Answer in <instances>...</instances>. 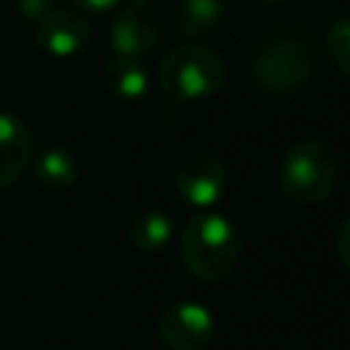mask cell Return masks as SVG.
<instances>
[{
    "label": "cell",
    "instance_id": "11",
    "mask_svg": "<svg viewBox=\"0 0 350 350\" xmlns=\"http://www.w3.org/2000/svg\"><path fill=\"white\" fill-rule=\"evenodd\" d=\"M224 0H175L172 25L183 38H202L224 19Z\"/></svg>",
    "mask_w": 350,
    "mask_h": 350
},
{
    "label": "cell",
    "instance_id": "10",
    "mask_svg": "<svg viewBox=\"0 0 350 350\" xmlns=\"http://www.w3.org/2000/svg\"><path fill=\"white\" fill-rule=\"evenodd\" d=\"M101 82L118 101H142L150 90L145 66L137 57H123V55L107 60L101 71Z\"/></svg>",
    "mask_w": 350,
    "mask_h": 350
},
{
    "label": "cell",
    "instance_id": "17",
    "mask_svg": "<svg viewBox=\"0 0 350 350\" xmlns=\"http://www.w3.org/2000/svg\"><path fill=\"white\" fill-rule=\"evenodd\" d=\"M347 227H350V221L345 219L342 221V227H339V257H342V265H347Z\"/></svg>",
    "mask_w": 350,
    "mask_h": 350
},
{
    "label": "cell",
    "instance_id": "3",
    "mask_svg": "<svg viewBox=\"0 0 350 350\" xmlns=\"http://www.w3.org/2000/svg\"><path fill=\"white\" fill-rule=\"evenodd\" d=\"M227 85L224 57L205 44L172 46L159 63V88L172 101H205Z\"/></svg>",
    "mask_w": 350,
    "mask_h": 350
},
{
    "label": "cell",
    "instance_id": "5",
    "mask_svg": "<svg viewBox=\"0 0 350 350\" xmlns=\"http://www.w3.org/2000/svg\"><path fill=\"white\" fill-rule=\"evenodd\" d=\"M156 334L167 350H205L216 336V317L205 304L178 301L159 314Z\"/></svg>",
    "mask_w": 350,
    "mask_h": 350
},
{
    "label": "cell",
    "instance_id": "9",
    "mask_svg": "<svg viewBox=\"0 0 350 350\" xmlns=\"http://www.w3.org/2000/svg\"><path fill=\"white\" fill-rule=\"evenodd\" d=\"M33 161V134L11 112H0V189H8Z\"/></svg>",
    "mask_w": 350,
    "mask_h": 350
},
{
    "label": "cell",
    "instance_id": "1",
    "mask_svg": "<svg viewBox=\"0 0 350 350\" xmlns=\"http://www.w3.org/2000/svg\"><path fill=\"white\" fill-rule=\"evenodd\" d=\"M317 71V46L309 27H287L254 49L249 82L265 96H290L312 82Z\"/></svg>",
    "mask_w": 350,
    "mask_h": 350
},
{
    "label": "cell",
    "instance_id": "6",
    "mask_svg": "<svg viewBox=\"0 0 350 350\" xmlns=\"http://www.w3.org/2000/svg\"><path fill=\"white\" fill-rule=\"evenodd\" d=\"M227 167L213 153H191L175 170V191L194 208H213L227 191Z\"/></svg>",
    "mask_w": 350,
    "mask_h": 350
},
{
    "label": "cell",
    "instance_id": "13",
    "mask_svg": "<svg viewBox=\"0 0 350 350\" xmlns=\"http://www.w3.org/2000/svg\"><path fill=\"white\" fill-rule=\"evenodd\" d=\"M172 235H175V224L172 219L159 211V208H145L134 216L131 227H129V238L131 243L145 252V254H156V252H164L170 243H172Z\"/></svg>",
    "mask_w": 350,
    "mask_h": 350
},
{
    "label": "cell",
    "instance_id": "4",
    "mask_svg": "<svg viewBox=\"0 0 350 350\" xmlns=\"http://www.w3.org/2000/svg\"><path fill=\"white\" fill-rule=\"evenodd\" d=\"M339 183V161L334 150L320 139L293 142L279 164V186L287 200L295 205H320L325 202Z\"/></svg>",
    "mask_w": 350,
    "mask_h": 350
},
{
    "label": "cell",
    "instance_id": "8",
    "mask_svg": "<svg viewBox=\"0 0 350 350\" xmlns=\"http://www.w3.org/2000/svg\"><path fill=\"white\" fill-rule=\"evenodd\" d=\"M90 41V25L77 8H52L36 22V44L52 57H74Z\"/></svg>",
    "mask_w": 350,
    "mask_h": 350
},
{
    "label": "cell",
    "instance_id": "15",
    "mask_svg": "<svg viewBox=\"0 0 350 350\" xmlns=\"http://www.w3.org/2000/svg\"><path fill=\"white\" fill-rule=\"evenodd\" d=\"M14 8H16V14H19L25 22L36 25L44 14H49V11L55 8V3H52V0H14Z\"/></svg>",
    "mask_w": 350,
    "mask_h": 350
},
{
    "label": "cell",
    "instance_id": "16",
    "mask_svg": "<svg viewBox=\"0 0 350 350\" xmlns=\"http://www.w3.org/2000/svg\"><path fill=\"white\" fill-rule=\"evenodd\" d=\"M71 8H77V11H88V14H104V11H109L118 0H66Z\"/></svg>",
    "mask_w": 350,
    "mask_h": 350
},
{
    "label": "cell",
    "instance_id": "7",
    "mask_svg": "<svg viewBox=\"0 0 350 350\" xmlns=\"http://www.w3.org/2000/svg\"><path fill=\"white\" fill-rule=\"evenodd\" d=\"M107 41L115 55L142 60L159 46V19L145 5L129 3L112 16Z\"/></svg>",
    "mask_w": 350,
    "mask_h": 350
},
{
    "label": "cell",
    "instance_id": "12",
    "mask_svg": "<svg viewBox=\"0 0 350 350\" xmlns=\"http://www.w3.org/2000/svg\"><path fill=\"white\" fill-rule=\"evenodd\" d=\"M33 178L46 191H66L79 178V161L66 148H46L33 161Z\"/></svg>",
    "mask_w": 350,
    "mask_h": 350
},
{
    "label": "cell",
    "instance_id": "2",
    "mask_svg": "<svg viewBox=\"0 0 350 350\" xmlns=\"http://www.w3.org/2000/svg\"><path fill=\"white\" fill-rule=\"evenodd\" d=\"M178 249L191 276L200 282H221L241 260V235L224 213L202 211L180 230Z\"/></svg>",
    "mask_w": 350,
    "mask_h": 350
},
{
    "label": "cell",
    "instance_id": "18",
    "mask_svg": "<svg viewBox=\"0 0 350 350\" xmlns=\"http://www.w3.org/2000/svg\"><path fill=\"white\" fill-rule=\"evenodd\" d=\"M129 3H137V5H145L148 0H129Z\"/></svg>",
    "mask_w": 350,
    "mask_h": 350
},
{
    "label": "cell",
    "instance_id": "14",
    "mask_svg": "<svg viewBox=\"0 0 350 350\" xmlns=\"http://www.w3.org/2000/svg\"><path fill=\"white\" fill-rule=\"evenodd\" d=\"M325 49L342 77H350V19L339 14L325 27Z\"/></svg>",
    "mask_w": 350,
    "mask_h": 350
}]
</instances>
